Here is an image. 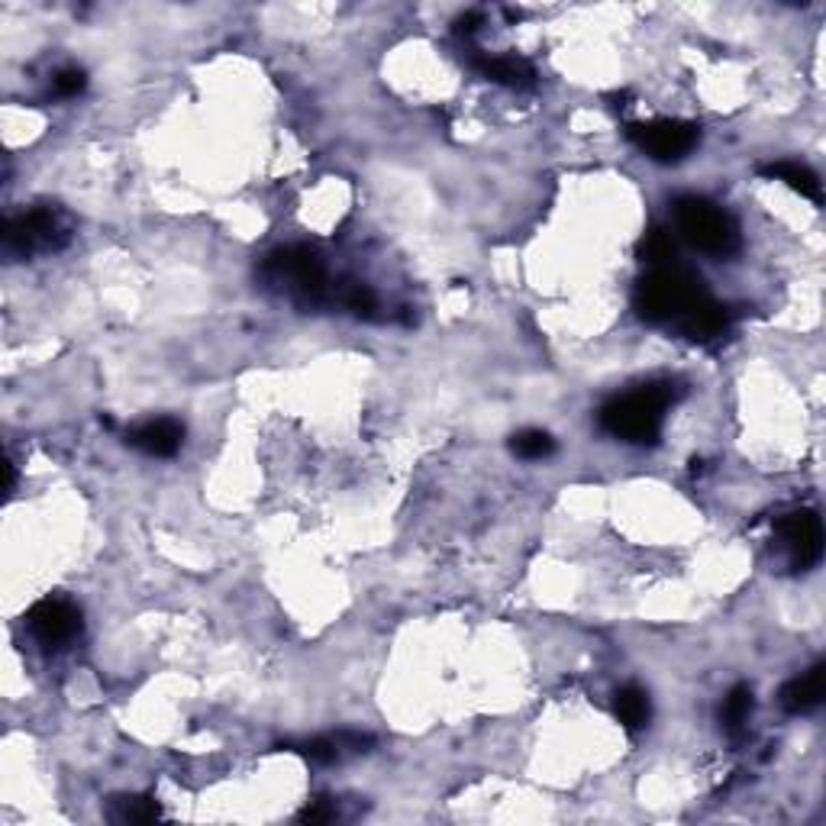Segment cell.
<instances>
[{
    "label": "cell",
    "instance_id": "1",
    "mask_svg": "<svg viewBox=\"0 0 826 826\" xmlns=\"http://www.w3.org/2000/svg\"><path fill=\"white\" fill-rule=\"evenodd\" d=\"M678 401V385L675 381H652L642 385L639 391H629L623 398H614L601 408V426L614 439L623 442H656L662 433L665 411Z\"/></svg>",
    "mask_w": 826,
    "mask_h": 826
},
{
    "label": "cell",
    "instance_id": "2",
    "mask_svg": "<svg viewBox=\"0 0 826 826\" xmlns=\"http://www.w3.org/2000/svg\"><path fill=\"white\" fill-rule=\"evenodd\" d=\"M707 294L704 281L685 266H662L649 269V275L636 284V310L649 323H678L685 314H691Z\"/></svg>",
    "mask_w": 826,
    "mask_h": 826
},
{
    "label": "cell",
    "instance_id": "3",
    "mask_svg": "<svg viewBox=\"0 0 826 826\" xmlns=\"http://www.w3.org/2000/svg\"><path fill=\"white\" fill-rule=\"evenodd\" d=\"M675 229L691 249L727 259L740 249V226L720 204L707 198H678L675 201Z\"/></svg>",
    "mask_w": 826,
    "mask_h": 826
},
{
    "label": "cell",
    "instance_id": "4",
    "mask_svg": "<svg viewBox=\"0 0 826 826\" xmlns=\"http://www.w3.org/2000/svg\"><path fill=\"white\" fill-rule=\"evenodd\" d=\"M266 278L300 304H320L327 297V266L307 246H287L272 252L266 262Z\"/></svg>",
    "mask_w": 826,
    "mask_h": 826
},
{
    "label": "cell",
    "instance_id": "5",
    "mask_svg": "<svg viewBox=\"0 0 826 826\" xmlns=\"http://www.w3.org/2000/svg\"><path fill=\"white\" fill-rule=\"evenodd\" d=\"M71 239L69 216L56 206H36L26 210L3 226V252L13 259H26L36 252L62 249Z\"/></svg>",
    "mask_w": 826,
    "mask_h": 826
},
{
    "label": "cell",
    "instance_id": "6",
    "mask_svg": "<svg viewBox=\"0 0 826 826\" xmlns=\"http://www.w3.org/2000/svg\"><path fill=\"white\" fill-rule=\"evenodd\" d=\"M629 139L639 152H646L656 162H682L700 142V130L688 120H649L633 123Z\"/></svg>",
    "mask_w": 826,
    "mask_h": 826
},
{
    "label": "cell",
    "instance_id": "7",
    "mask_svg": "<svg viewBox=\"0 0 826 826\" xmlns=\"http://www.w3.org/2000/svg\"><path fill=\"white\" fill-rule=\"evenodd\" d=\"M778 546L784 550L791 568H811L824 555V527L814 510H794L775 523Z\"/></svg>",
    "mask_w": 826,
    "mask_h": 826
},
{
    "label": "cell",
    "instance_id": "8",
    "mask_svg": "<svg viewBox=\"0 0 826 826\" xmlns=\"http://www.w3.org/2000/svg\"><path fill=\"white\" fill-rule=\"evenodd\" d=\"M26 626L43 649H66L81 633V611L66 598H46L26 614Z\"/></svg>",
    "mask_w": 826,
    "mask_h": 826
},
{
    "label": "cell",
    "instance_id": "9",
    "mask_svg": "<svg viewBox=\"0 0 826 826\" xmlns=\"http://www.w3.org/2000/svg\"><path fill=\"white\" fill-rule=\"evenodd\" d=\"M181 439H185V426L172 416H158V420H149L137 429H130L127 442L145 452V456H155V459H168L181 449Z\"/></svg>",
    "mask_w": 826,
    "mask_h": 826
},
{
    "label": "cell",
    "instance_id": "10",
    "mask_svg": "<svg viewBox=\"0 0 826 826\" xmlns=\"http://www.w3.org/2000/svg\"><path fill=\"white\" fill-rule=\"evenodd\" d=\"M688 340L694 343H713V340H720L723 333H730V327H733V310L730 307H723V304H717L713 297H704L691 314H685L678 323H675Z\"/></svg>",
    "mask_w": 826,
    "mask_h": 826
},
{
    "label": "cell",
    "instance_id": "11",
    "mask_svg": "<svg viewBox=\"0 0 826 826\" xmlns=\"http://www.w3.org/2000/svg\"><path fill=\"white\" fill-rule=\"evenodd\" d=\"M824 665H814L807 675H798L791 678L784 688H781V707L788 713H811L814 707H821L824 700Z\"/></svg>",
    "mask_w": 826,
    "mask_h": 826
},
{
    "label": "cell",
    "instance_id": "12",
    "mask_svg": "<svg viewBox=\"0 0 826 826\" xmlns=\"http://www.w3.org/2000/svg\"><path fill=\"white\" fill-rule=\"evenodd\" d=\"M762 172H765L768 178H775V181H784L791 191H798L801 198H807V201H814V204L824 201L821 178H817L807 165H801V162H771V165H765Z\"/></svg>",
    "mask_w": 826,
    "mask_h": 826
},
{
    "label": "cell",
    "instance_id": "13",
    "mask_svg": "<svg viewBox=\"0 0 826 826\" xmlns=\"http://www.w3.org/2000/svg\"><path fill=\"white\" fill-rule=\"evenodd\" d=\"M472 66L482 71L487 81H497V84H507V87H527V84H533L530 62L514 59V56H479V59H472Z\"/></svg>",
    "mask_w": 826,
    "mask_h": 826
},
{
    "label": "cell",
    "instance_id": "14",
    "mask_svg": "<svg viewBox=\"0 0 826 826\" xmlns=\"http://www.w3.org/2000/svg\"><path fill=\"white\" fill-rule=\"evenodd\" d=\"M614 710H617V720L626 727V730H642L649 727V717H652V704H649V694L636 685H626L614 694Z\"/></svg>",
    "mask_w": 826,
    "mask_h": 826
},
{
    "label": "cell",
    "instance_id": "15",
    "mask_svg": "<svg viewBox=\"0 0 826 826\" xmlns=\"http://www.w3.org/2000/svg\"><path fill=\"white\" fill-rule=\"evenodd\" d=\"M753 707H756L753 688H750V685H736V688L723 697V707H720V723H723V730H727L730 736H743V733H746V723H750V717H753Z\"/></svg>",
    "mask_w": 826,
    "mask_h": 826
},
{
    "label": "cell",
    "instance_id": "16",
    "mask_svg": "<svg viewBox=\"0 0 826 826\" xmlns=\"http://www.w3.org/2000/svg\"><path fill=\"white\" fill-rule=\"evenodd\" d=\"M107 817L117 824H155L162 817V807H158V801H152L145 794H120L110 801Z\"/></svg>",
    "mask_w": 826,
    "mask_h": 826
},
{
    "label": "cell",
    "instance_id": "17",
    "mask_svg": "<svg viewBox=\"0 0 826 826\" xmlns=\"http://www.w3.org/2000/svg\"><path fill=\"white\" fill-rule=\"evenodd\" d=\"M639 259L649 269H662V266H675V239L665 229H649L639 239Z\"/></svg>",
    "mask_w": 826,
    "mask_h": 826
},
{
    "label": "cell",
    "instance_id": "18",
    "mask_svg": "<svg viewBox=\"0 0 826 826\" xmlns=\"http://www.w3.org/2000/svg\"><path fill=\"white\" fill-rule=\"evenodd\" d=\"M510 449L527 462H540V459H550L555 452V439L546 429H520V433L510 436Z\"/></svg>",
    "mask_w": 826,
    "mask_h": 826
},
{
    "label": "cell",
    "instance_id": "19",
    "mask_svg": "<svg viewBox=\"0 0 826 826\" xmlns=\"http://www.w3.org/2000/svg\"><path fill=\"white\" fill-rule=\"evenodd\" d=\"M343 304L352 314H358V317H371L378 310V297L365 284H349L343 291Z\"/></svg>",
    "mask_w": 826,
    "mask_h": 826
},
{
    "label": "cell",
    "instance_id": "20",
    "mask_svg": "<svg viewBox=\"0 0 826 826\" xmlns=\"http://www.w3.org/2000/svg\"><path fill=\"white\" fill-rule=\"evenodd\" d=\"M52 87H56V94H59V97H78V94L87 87V74H84L81 69L56 71Z\"/></svg>",
    "mask_w": 826,
    "mask_h": 826
},
{
    "label": "cell",
    "instance_id": "21",
    "mask_svg": "<svg viewBox=\"0 0 826 826\" xmlns=\"http://www.w3.org/2000/svg\"><path fill=\"white\" fill-rule=\"evenodd\" d=\"M333 817H337V811H333L330 804H323V801L307 804V807H304V814H300V821H304V824H323V821H333Z\"/></svg>",
    "mask_w": 826,
    "mask_h": 826
},
{
    "label": "cell",
    "instance_id": "22",
    "mask_svg": "<svg viewBox=\"0 0 826 826\" xmlns=\"http://www.w3.org/2000/svg\"><path fill=\"white\" fill-rule=\"evenodd\" d=\"M479 23H482V13H465V16L459 20V33H462V36H472V33L479 30Z\"/></svg>",
    "mask_w": 826,
    "mask_h": 826
}]
</instances>
